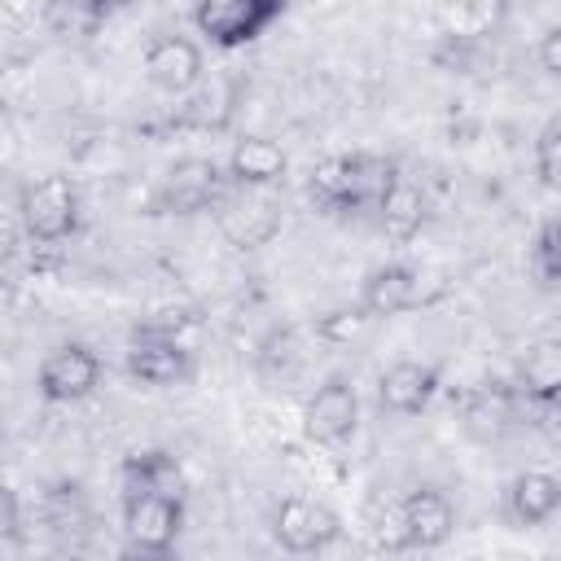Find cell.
<instances>
[{
    "label": "cell",
    "instance_id": "52a82bcc",
    "mask_svg": "<svg viewBox=\"0 0 561 561\" xmlns=\"http://www.w3.org/2000/svg\"><path fill=\"white\" fill-rule=\"evenodd\" d=\"M140 66H145V79L158 88V92H171V96H184L202 83V70H206V57H202V44L188 39V35H153L140 53Z\"/></svg>",
    "mask_w": 561,
    "mask_h": 561
},
{
    "label": "cell",
    "instance_id": "5b68a950",
    "mask_svg": "<svg viewBox=\"0 0 561 561\" xmlns=\"http://www.w3.org/2000/svg\"><path fill=\"white\" fill-rule=\"evenodd\" d=\"M272 539L294 557H316L342 539V517L307 495H289L272 513Z\"/></svg>",
    "mask_w": 561,
    "mask_h": 561
},
{
    "label": "cell",
    "instance_id": "8992f818",
    "mask_svg": "<svg viewBox=\"0 0 561 561\" xmlns=\"http://www.w3.org/2000/svg\"><path fill=\"white\" fill-rule=\"evenodd\" d=\"M101 355L92 351V346H83V342H61V346H53L44 359H39V368H35V386H39V394L48 399V403H79V399H88L96 386H101Z\"/></svg>",
    "mask_w": 561,
    "mask_h": 561
},
{
    "label": "cell",
    "instance_id": "ba28073f",
    "mask_svg": "<svg viewBox=\"0 0 561 561\" xmlns=\"http://www.w3.org/2000/svg\"><path fill=\"white\" fill-rule=\"evenodd\" d=\"M359 425V394L346 377H329L324 386H316V394L302 403V434L320 447L346 443Z\"/></svg>",
    "mask_w": 561,
    "mask_h": 561
},
{
    "label": "cell",
    "instance_id": "9a60e30c",
    "mask_svg": "<svg viewBox=\"0 0 561 561\" xmlns=\"http://www.w3.org/2000/svg\"><path fill=\"white\" fill-rule=\"evenodd\" d=\"M438 394V368L421 359H399L377 377V399L394 416H421Z\"/></svg>",
    "mask_w": 561,
    "mask_h": 561
},
{
    "label": "cell",
    "instance_id": "30bf717a",
    "mask_svg": "<svg viewBox=\"0 0 561 561\" xmlns=\"http://www.w3.org/2000/svg\"><path fill=\"white\" fill-rule=\"evenodd\" d=\"M307 197L316 210L324 215H351V210H364V184H359V167H355V153H333V158H320L307 175Z\"/></svg>",
    "mask_w": 561,
    "mask_h": 561
},
{
    "label": "cell",
    "instance_id": "7c38bea8",
    "mask_svg": "<svg viewBox=\"0 0 561 561\" xmlns=\"http://www.w3.org/2000/svg\"><path fill=\"white\" fill-rule=\"evenodd\" d=\"M123 478V500H136V495H162V500H184L188 491V478H184V465L167 451V447H145V451H131L118 469Z\"/></svg>",
    "mask_w": 561,
    "mask_h": 561
},
{
    "label": "cell",
    "instance_id": "3957f363",
    "mask_svg": "<svg viewBox=\"0 0 561 561\" xmlns=\"http://www.w3.org/2000/svg\"><path fill=\"white\" fill-rule=\"evenodd\" d=\"M224 193H228V175L219 171V162L193 153L162 171L153 202L167 215H197V210H215Z\"/></svg>",
    "mask_w": 561,
    "mask_h": 561
},
{
    "label": "cell",
    "instance_id": "4fadbf2b",
    "mask_svg": "<svg viewBox=\"0 0 561 561\" xmlns=\"http://www.w3.org/2000/svg\"><path fill=\"white\" fill-rule=\"evenodd\" d=\"M180 530H184V500H162V495L123 500V535H127V543L175 548Z\"/></svg>",
    "mask_w": 561,
    "mask_h": 561
},
{
    "label": "cell",
    "instance_id": "d4e9b609",
    "mask_svg": "<svg viewBox=\"0 0 561 561\" xmlns=\"http://www.w3.org/2000/svg\"><path fill=\"white\" fill-rule=\"evenodd\" d=\"M114 561H175V548H140V543H127V548H118Z\"/></svg>",
    "mask_w": 561,
    "mask_h": 561
},
{
    "label": "cell",
    "instance_id": "277c9868",
    "mask_svg": "<svg viewBox=\"0 0 561 561\" xmlns=\"http://www.w3.org/2000/svg\"><path fill=\"white\" fill-rule=\"evenodd\" d=\"M215 224H219V232H224L237 250H259V245H267V241L280 232V224H285L280 197H276V193H259V188H237V184H228V193H224L219 206H215Z\"/></svg>",
    "mask_w": 561,
    "mask_h": 561
},
{
    "label": "cell",
    "instance_id": "7a4b0ae2",
    "mask_svg": "<svg viewBox=\"0 0 561 561\" xmlns=\"http://www.w3.org/2000/svg\"><path fill=\"white\" fill-rule=\"evenodd\" d=\"M285 18L280 0H202L193 4V26L215 48H245Z\"/></svg>",
    "mask_w": 561,
    "mask_h": 561
},
{
    "label": "cell",
    "instance_id": "7402d4cb",
    "mask_svg": "<svg viewBox=\"0 0 561 561\" xmlns=\"http://www.w3.org/2000/svg\"><path fill=\"white\" fill-rule=\"evenodd\" d=\"M368 311L355 302V307H337V311H329V316H320L316 320V337H324V342H351V337H359L364 329H368Z\"/></svg>",
    "mask_w": 561,
    "mask_h": 561
},
{
    "label": "cell",
    "instance_id": "2e32d148",
    "mask_svg": "<svg viewBox=\"0 0 561 561\" xmlns=\"http://www.w3.org/2000/svg\"><path fill=\"white\" fill-rule=\"evenodd\" d=\"M416 294H421V276L412 263H381L364 276L359 307L373 320H390V316H403L408 307H416Z\"/></svg>",
    "mask_w": 561,
    "mask_h": 561
},
{
    "label": "cell",
    "instance_id": "d6986e66",
    "mask_svg": "<svg viewBox=\"0 0 561 561\" xmlns=\"http://www.w3.org/2000/svg\"><path fill=\"white\" fill-rule=\"evenodd\" d=\"M377 224H381V232H386L390 241L408 245V241L425 228V193H421L408 175H399V180L386 188V197L377 202Z\"/></svg>",
    "mask_w": 561,
    "mask_h": 561
},
{
    "label": "cell",
    "instance_id": "603a6c76",
    "mask_svg": "<svg viewBox=\"0 0 561 561\" xmlns=\"http://www.w3.org/2000/svg\"><path fill=\"white\" fill-rule=\"evenodd\" d=\"M535 175L543 188H561V123L543 127L535 140Z\"/></svg>",
    "mask_w": 561,
    "mask_h": 561
},
{
    "label": "cell",
    "instance_id": "44dd1931",
    "mask_svg": "<svg viewBox=\"0 0 561 561\" xmlns=\"http://www.w3.org/2000/svg\"><path fill=\"white\" fill-rule=\"evenodd\" d=\"M530 267L543 289L561 294V215H548L530 237Z\"/></svg>",
    "mask_w": 561,
    "mask_h": 561
},
{
    "label": "cell",
    "instance_id": "8fae6325",
    "mask_svg": "<svg viewBox=\"0 0 561 561\" xmlns=\"http://www.w3.org/2000/svg\"><path fill=\"white\" fill-rule=\"evenodd\" d=\"M123 364H127V377H136L140 386H158V390L193 377V351L171 337H131Z\"/></svg>",
    "mask_w": 561,
    "mask_h": 561
},
{
    "label": "cell",
    "instance_id": "9c48e42d",
    "mask_svg": "<svg viewBox=\"0 0 561 561\" xmlns=\"http://www.w3.org/2000/svg\"><path fill=\"white\" fill-rule=\"evenodd\" d=\"M394 526H399V548L430 552V548H443L456 535V508L438 486H416V491L403 495Z\"/></svg>",
    "mask_w": 561,
    "mask_h": 561
},
{
    "label": "cell",
    "instance_id": "cb8c5ba5",
    "mask_svg": "<svg viewBox=\"0 0 561 561\" xmlns=\"http://www.w3.org/2000/svg\"><path fill=\"white\" fill-rule=\"evenodd\" d=\"M539 66L552 79H561V26H548L543 31V39H539Z\"/></svg>",
    "mask_w": 561,
    "mask_h": 561
},
{
    "label": "cell",
    "instance_id": "ac0fdd59",
    "mask_svg": "<svg viewBox=\"0 0 561 561\" xmlns=\"http://www.w3.org/2000/svg\"><path fill=\"white\" fill-rule=\"evenodd\" d=\"M517 390L530 403H561V337H539L517 364Z\"/></svg>",
    "mask_w": 561,
    "mask_h": 561
},
{
    "label": "cell",
    "instance_id": "5bb4252c",
    "mask_svg": "<svg viewBox=\"0 0 561 561\" xmlns=\"http://www.w3.org/2000/svg\"><path fill=\"white\" fill-rule=\"evenodd\" d=\"M289 158L272 136H241L228 153V184L237 188H259V193H276L285 184Z\"/></svg>",
    "mask_w": 561,
    "mask_h": 561
},
{
    "label": "cell",
    "instance_id": "6da1fadb",
    "mask_svg": "<svg viewBox=\"0 0 561 561\" xmlns=\"http://www.w3.org/2000/svg\"><path fill=\"white\" fill-rule=\"evenodd\" d=\"M18 215H22V232L31 241L57 245V241H70L79 232L83 202H79V188L70 175H39V180L22 184Z\"/></svg>",
    "mask_w": 561,
    "mask_h": 561
},
{
    "label": "cell",
    "instance_id": "ffe728a7",
    "mask_svg": "<svg viewBox=\"0 0 561 561\" xmlns=\"http://www.w3.org/2000/svg\"><path fill=\"white\" fill-rule=\"evenodd\" d=\"M110 18V4H96V0H57L44 9V22L53 35H66V39H83V35H96V26Z\"/></svg>",
    "mask_w": 561,
    "mask_h": 561
},
{
    "label": "cell",
    "instance_id": "e0dca14e",
    "mask_svg": "<svg viewBox=\"0 0 561 561\" xmlns=\"http://www.w3.org/2000/svg\"><path fill=\"white\" fill-rule=\"evenodd\" d=\"M508 522L513 526H543L561 513V478L557 473H543V469H526L508 482Z\"/></svg>",
    "mask_w": 561,
    "mask_h": 561
}]
</instances>
